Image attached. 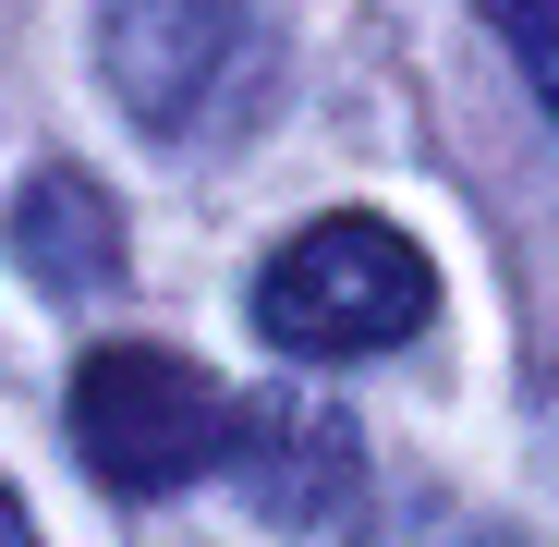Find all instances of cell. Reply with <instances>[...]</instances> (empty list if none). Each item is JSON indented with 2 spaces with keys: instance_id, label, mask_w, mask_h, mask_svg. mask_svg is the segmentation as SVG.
I'll use <instances>...</instances> for the list:
<instances>
[{
  "instance_id": "1",
  "label": "cell",
  "mask_w": 559,
  "mask_h": 547,
  "mask_svg": "<svg viewBox=\"0 0 559 547\" xmlns=\"http://www.w3.org/2000/svg\"><path fill=\"white\" fill-rule=\"evenodd\" d=\"M98 61H110V98L158 146H219L280 98V37L255 0H110Z\"/></svg>"
},
{
  "instance_id": "2",
  "label": "cell",
  "mask_w": 559,
  "mask_h": 547,
  "mask_svg": "<svg viewBox=\"0 0 559 547\" xmlns=\"http://www.w3.org/2000/svg\"><path fill=\"white\" fill-rule=\"evenodd\" d=\"M243 305H255V341H267V353L353 365V353H390V341H414V329L438 317V267H426L414 231L341 207V219H305L293 243H280V255L255 267Z\"/></svg>"
},
{
  "instance_id": "3",
  "label": "cell",
  "mask_w": 559,
  "mask_h": 547,
  "mask_svg": "<svg viewBox=\"0 0 559 547\" xmlns=\"http://www.w3.org/2000/svg\"><path fill=\"white\" fill-rule=\"evenodd\" d=\"M231 390L207 378L195 353H158V341H98L73 365V450L110 499H170L231 463Z\"/></svg>"
},
{
  "instance_id": "4",
  "label": "cell",
  "mask_w": 559,
  "mask_h": 547,
  "mask_svg": "<svg viewBox=\"0 0 559 547\" xmlns=\"http://www.w3.org/2000/svg\"><path fill=\"white\" fill-rule=\"evenodd\" d=\"M231 475H243V499L267 523L317 535V523H353L365 511V438L329 402H243L231 414Z\"/></svg>"
},
{
  "instance_id": "5",
  "label": "cell",
  "mask_w": 559,
  "mask_h": 547,
  "mask_svg": "<svg viewBox=\"0 0 559 547\" xmlns=\"http://www.w3.org/2000/svg\"><path fill=\"white\" fill-rule=\"evenodd\" d=\"M13 255H25L37 293H110L122 281V207H110V182L49 158L25 182V207H13Z\"/></svg>"
},
{
  "instance_id": "6",
  "label": "cell",
  "mask_w": 559,
  "mask_h": 547,
  "mask_svg": "<svg viewBox=\"0 0 559 547\" xmlns=\"http://www.w3.org/2000/svg\"><path fill=\"white\" fill-rule=\"evenodd\" d=\"M487 13V37L523 61V85L547 98V122H559V0H475Z\"/></svg>"
},
{
  "instance_id": "7",
  "label": "cell",
  "mask_w": 559,
  "mask_h": 547,
  "mask_svg": "<svg viewBox=\"0 0 559 547\" xmlns=\"http://www.w3.org/2000/svg\"><path fill=\"white\" fill-rule=\"evenodd\" d=\"M0 547H37V523H25V499L0 487Z\"/></svg>"
},
{
  "instance_id": "8",
  "label": "cell",
  "mask_w": 559,
  "mask_h": 547,
  "mask_svg": "<svg viewBox=\"0 0 559 547\" xmlns=\"http://www.w3.org/2000/svg\"><path fill=\"white\" fill-rule=\"evenodd\" d=\"M462 547H511V535H462Z\"/></svg>"
}]
</instances>
